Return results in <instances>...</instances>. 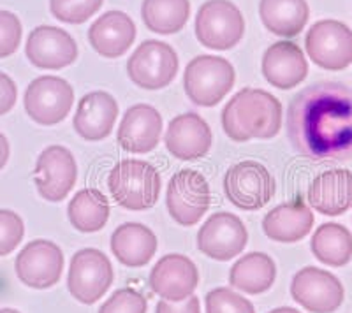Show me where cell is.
Listing matches in <instances>:
<instances>
[{"label":"cell","mask_w":352,"mask_h":313,"mask_svg":"<svg viewBox=\"0 0 352 313\" xmlns=\"http://www.w3.org/2000/svg\"><path fill=\"white\" fill-rule=\"evenodd\" d=\"M9 161V143L8 137L0 132V169L4 167Z\"/></svg>","instance_id":"74e56055"},{"label":"cell","mask_w":352,"mask_h":313,"mask_svg":"<svg viewBox=\"0 0 352 313\" xmlns=\"http://www.w3.org/2000/svg\"><path fill=\"white\" fill-rule=\"evenodd\" d=\"M270 313H301V312H300V310H296V308H291V306H282V308L272 310Z\"/></svg>","instance_id":"f35d334b"},{"label":"cell","mask_w":352,"mask_h":313,"mask_svg":"<svg viewBox=\"0 0 352 313\" xmlns=\"http://www.w3.org/2000/svg\"><path fill=\"white\" fill-rule=\"evenodd\" d=\"M178 73L176 51L160 40L150 39L136 48L127 62V74L136 86L160 90L168 86Z\"/></svg>","instance_id":"9c48e42d"},{"label":"cell","mask_w":352,"mask_h":313,"mask_svg":"<svg viewBox=\"0 0 352 313\" xmlns=\"http://www.w3.org/2000/svg\"><path fill=\"white\" fill-rule=\"evenodd\" d=\"M76 161L65 146H48L37 156L34 181L39 196L46 201L58 202L65 199L76 183Z\"/></svg>","instance_id":"4fadbf2b"},{"label":"cell","mask_w":352,"mask_h":313,"mask_svg":"<svg viewBox=\"0 0 352 313\" xmlns=\"http://www.w3.org/2000/svg\"><path fill=\"white\" fill-rule=\"evenodd\" d=\"M155 313H201V305H199V297L190 296L188 299L180 303H173V301H159L157 305Z\"/></svg>","instance_id":"8d00e7d4"},{"label":"cell","mask_w":352,"mask_h":313,"mask_svg":"<svg viewBox=\"0 0 352 313\" xmlns=\"http://www.w3.org/2000/svg\"><path fill=\"white\" fill-rule=\"evenodd\" d=\"M190 16L188 0H143L141 18L148 30L162 36L180 32Z\"/></svg>","instance_id":"f546056e"},{"label":"cell","mask_w":352,"mask_h":313,"mask_svg":"<svg viewBox=\"0 0 352 313\" xmlns=\"http://www.w3.org/2000/svg\"><path fill=\"white\" fill-rule=\"evenodd\" d=\"M162 136V117L153 106L136 104L125 111L116 139L129 153H148Z\"/></svg>","instance_id":"d6986e66"},{"label":"cell","mask_w":352,"mask_h":313,"mask_svg":"<svg viewBox=\"0 0 352 313\" xmlns=\"http://www.w3.org/2000/svg\"><path fill=\"white\" fill-rule=\"evenodd\" d=\"M259 16L275 36L294 37L307 25L310 9L307 0H261Z\"/></svg>","instance_id":"4316f807"},{"label":"cell","mask_w":352,"mask_h":313,"mask_svg":"<svg viewBox=\"0 0 352 313\" xmlns=\"http://www.w3.org/2000/svg\"><path fill=\"white\" fill-rule=\"evenodd\" d=\"M108 189L118 206L143 211L157 205L160 196V174L150 162L125 159L111 169Z\"/></svg>","instance_id":"3957f363"},{"label":"cell","mask_w":352,"mask_h":313,"mask_svg":"<svg viewBox=\"0 0 352 313\" xmlns=\"http://www.w3.org/2000/svg\"><path fill=\"white\" fill-rule=\"evenodd\" d=\"M102 5V0H50V9L56 20L80 25L92 18Z\"/></svg>","instance_id":"4dcf8cb0"},{"label":"cell","mask_w":352,"mask_h":313,"mask_svg":"<svg viewBox=\"0 0 352 313\" xmlns=\"http://www.w3.org/2000/svg\"><path fill=\"white\" fill-rule=\"evenodd\" d=\"M248 241L247 227L232 213H215L201 225L197 248L210 259L226 262L240 255Z\"/></svg>","instance_id":"5bb4252c"},{"label":"cell","mask_w":352,"mask_h":313,"mask_svg":"<svg viewBox=\"0 0 352 313\" xmlns=\"http://www.w3.org/2000/svg\"><path fill=\"white\" fill-rule=\"evenodd\" d=\"M111 252L129 268H141L153 259L157 252V236L150 227L138 222H127L111 234Z\"/></svg>","instance_id":"d4e9b609"},{"label":"cell","mask_w":352,"mask_h":313,"mask_svg":"<svg viewBox=\"0 0 352 313\" xmlns=\"http://www.w3.org/2000/svg\"><path fill=\"white\" fill-rule=\"evenodd\" d=\"M23 234L25 225L20 215L11 209H0V257L14 252L23 240Z\"/></svg>","instance_id":"d6a6232c"},{"label":"cell","mask_w":352,"mask_h":313,"mask_svg":"<svg viewBox=\"0 0 352 313\" xmlns=\"http://www.w3.org/2000/svg\"><path fill=\"white\" fill-rule=\"evenodd\" d=\"M146 310L148 301L143 294L134 289H120L100 306L99 313H146Z\"/></svg>","instance_id":"836d02e7"},{"label":"cell","mask_w":352,"mask_h":313,"mask_svg":"<svg viewBox=\"0 0 352 313\" xmlns=\"http://www.w3.org/2000/svg\"><path fill=\"white\" fill-rule=\"evenodd\" d=\"M236 80L234 67L222 56L201 55L188 62L184 74L187 97L201 108L219 104Z\"/></svg>","instance_id":"277c9868"},{"label":"cell","mask_w":352,"mask_h":313,"mask_svg":"<svg viewBox=\"0 0 352 313\" xmlns=\"http://www.w3.org/2000/svg\"><path fill=\"white\" fill-rule=\"evenodd\" d=\"M263 74L275 89L291 90L307 78V58L298 45L289 40H278L264 53Z\"/></svg>","instance_id":"ffe728a7"},{"label":"cell","mask_w":352,"mask_h":313,"mask_svg":"<svg viewBox=\"0 0 352 313\" xmlns=\"http://www.w3.org/2000/svg\"><path fill=\"white\" fill-rule=\"evenodd\" d=\"M118 104L108 92H90L78 104L72 127L85 141H100L113 132Z\"/></svg>","instance_id":"7402d4cb"},{"label":"cell","mask_w":352,"mask_h":313,"mask_svg":"<svg viewBox=\"0 0 352 313\" xmlns=\"http://www.w3.org/2000/svg\"><path fill=\"white\" fill-rule=\"evenodd\" d=\"M206 313H256L247 297L240 296L228 287H219L206 294Z\"/></svg>","instance_id":"1f68e13d"},{"label":"cell","mask_w":352,"mask_h":313,"mask_svg":"<svg viewBox=\"0 0 352 313\" xmlns=\"http://www.w3.org/2000/svg\"><path fill=\"white\" fill-rule=\"evenodd\" d=\"M276 266L268 253L250 252L229 271V283L245 294H263L275 283Z\"/></svg>","instance_id":"484cf974"},{"label":"cell","mask_w":352,"mask_h":313,"mask_svg":"<svg viewBox=\"0 0 352 313\" xmlns=\"http://www.w3.org/2000/svg\"><path fill=\"white\" fill-rule=\"evenodd\" d=\"M74 104V90L58 76H41L25 92V111L41 125H56L65 120Z\"/></svg>","instance_id":"7c38bea8"},{"label":"cell","mask_w":352,"mask_h":313,"mask_svg":"<svg viewBox=\"0 0 352 313\" xmlns=\"http://www.w3.org/2000/svg\"><path fill=\"white\" fill-rule=\"evenodd\" d=\"M21 43V23L11 11H0V58L11 56Z\"/></svg>","instance_id":"e575fe53"},{"label":"cell","mask_w":352,"mask_h":313,"mask_svg":"<svg viewBox=\"0 0 352 313\" xmlns=\"http://www.w3.org/2000/svg\"><path fill=\"white\" fill-rule=\"evenodd\" d=\"M305 48L319 67L344 71L352 64V30L342 21H317L308 30Z\"/></svg>","instance_id":"30bf717a"},{"label":"cell","mask_w":352,"mask_h":313,"mask_svg":"<svg viewBox=\"0 0 352 313\" xmlns=\"http://www.w3.org/2000/svg\"><path fill=\"white\" fill-rule=\"evenodd\" d=\"M25 53L30 64L39 69L56 71L71 65L78 58L76 40L65 30L52 25L34 28L27 39Z\"/></svg>","instance_id":"e0dca14e"},{"label":"cell","mask_w":352,"mask_h":313,"mask_svg":"<svg viewBox=\"0 0 352 313\" xmlns=\"http://www.w3.org/2000/svg\"><path fill=\"white\" fill-rule=\"evenodd\" d=\"M243 34V14L229 0H208L197 11L196 37L206 48L224 51L236 46Z\"/></svg>","instance_id":"5b68a950"},{"label":"cell","mask_w":352,"mask_h":313,"mask_svg":"<svg viewBox=\"0 0 352 313\" xmlns=\"http://www.w3.org/2000/svg\"><path fill=\"white\" fill-rule=\"evenodd\" d=\"M0 313H20L18 310H12V308H2L0 310Z\"/></svg>","instance_id":"ab89813d"},{"label":"cell","mask_w":352,"mask_h":313,"mask_svg":"<svg viewBox=\"0 0 352 313\" xmlns=\"http://www.w3.org/2000/svg\"><path fill=\"white\" fill-rule=\"evenodd\" d=\"M164 143L168 152L178 161H197L212 148V129L199 115L185 113L169 121Z\"/></svg>","instance_id":"ac0fdd59"},{"label":"cell","mask_w":352,"mask_h":313,"mask_svg":"<svg viewBox=\"0 0 352 313\" xmlns=\"http://www.w3.org/2000/svg\"><path fill=\"white\" fill-rule=\"evenodd\" d=\"M136 39V25L122 11H108L97 18L88 30L92 48L104 58L125 55Z\"/></svg>","instance_id":"603a6c76"},{"label":"cell","mask_w":352,"mask_h":313,"mask_svg":"<svg viewBox=\"0 0 352 313\" xmlns=\"http://www.w3.org/2000/svg\"><path fill=\"white\" fill-rule=\"evenodd\" d=\"M291 296L307 312L333 313L344 303L345 290L333 273L307 266L292 278Z\"/></svg>","instance_id":"8fae6325"},{"label":"cell","mask_w":352,"mask_h":313,"mask_svg":"<svg viewBox=\"0 0 352 313\" xmlns=\"http://www.w3.org/2000/svg\"><path fill=\"white\" fill-rule=\"evenodd\" d=\"M307 199L320 215L338 217L352 208V173L347 169L320 173L308 187Z\"/></svg>","instance_id":"44dd1931"},{"label":"cell","mask_w":352,"mask_h":313,"mask_svg":"<svg viewBox=\"0 0 352 313\" xmlns=\"http://www.w3.org/2000/svg\"><path fill=\"white\" fill-rule=\"evenodd\" d=\"M18 89L8 74L0 73V117L11 111L16 104Z\"/></svg>","instance_id":"d590c367"},{"label":"cell","mask_w":352,"mask_h":313,"mask_svg":"<svg viewBox=\"0 0 352 313\" xmlns=\"http://www.w3.org/2000/svg\"><path fill=\"white\" fill-rule=\"evenodd\" d=\"M222 127L236 143L275 137L282 129L280 101L266 90H240L222 111Z\"/></svg>","instance_id":"7a4b0ae2"},{"label":"cell","mask_w":352,"mask_h":313,"mask_svg":"<svg viewBox=\"0 0 352 313\" xmlns=\"http://www.w3.org/2000/svg\"><path fill=\"white\" fill-rule=\"evenodd\" d=\"M166 205L176 224L192 227L210 208V185L196 169H182L169 180Z\"/></svg>","instance_id":"ba28073f"},{"label":"cell","mask_w":352,"mask_h":313,"mask_svg":"<svg viewBox=\"0 0 352 313\" xmlns=\"http://www.w3.org/2000/svg\"><path fill=\"white\" fill-rule=\"evenodd\" d=\"M285 127L294 150L310 161H351L352 89L336 81L310 84L292 97Z\"/></svg>","instance_id":"6da1fadb"},{"label":"cell","mask_w":352,"mask_h":313,"mask_svg":"<svg viewBox=\"0 0 352 313\" xmlns=\"http://www.w3.org/2000/svg\"><path fill=\"white\" fill-rule=\"evenodd\" d=\"M275 178L256 161L232 165L224 176V192L231 205L245 211L264 208L275 196Z\"/></svg>","instance_id":"52a82bcc"},{"label":"cell","mask_w":352,"mask_h":313,"mask_svg":"<svg viewBox=\"0 0 352 313\" xmlns=\"http://www.w3.org/2000/svg\"><path fill=\"white\" fill-rule=\"evenodd\" d=\"M310 248L322 264L342 268L352 259V234L340 224H322L314 233Z\"/></svg>","instance_id":"83f0119b"},{"label":"cell","mask_w":352,"mask_h":313,"mask_svg":"<svg viewBox=\"0 0 352 313\" xmlns=\"http://www.w3.org/2000/svg\"><path fill=\"white\" fill-rule=\"evenodd\" d=\"M199 283V271L187 255L169 253L159 259L150 271V287L166 301L180 303L194 296Z\"/></svg>","instance_id":"2e32d148"},{"label":"cell","mask_w":352,"mask_h":313,"mask_svg":"<svg viewBox=\"0 0 352 313\" xmlns=\"http://www.w3.org/2000/svg\"><path fill=\"white\" fill-rule=\"evenodd\" d=\"M64 253L48 240L30 241L16 257V275L27 287L50 289L60 281Z\"/></svg>","instance_id":"9a60e30c"},{"label":"cell","mask_w":352,"mask_h":313,"mask_svg":"<svg viewBox=\"0 0 352 313\" xmlns=\"http://www.w3.org/2000/svg\"><path fill=\"white\" fill-rule=\"evenodd\" d=\"M67 215L80 233H97L108 224L109 202L100 190L83 189L71 199Z\"/></svg>","instance_id":"f1b7e54d"},{"label":"cell","mask_w":352,"mask_h":313,"mask_svg":"<svg viewBox=\"0 0 352 313\" xmlns=\"http://www.w3.org/2000/svg\"><path fill=\"white\" fill-rule=\"evenodd\" d=\"M113 266L104 252L83 248L72 255L67 275L69 292L83 305H94L104 296L113 283Z\"/></svg>","instance_id":"8992f818"},{"label":"cell","mask_w":352,"mask_h":313,"mask_svg":"<svg viewBox=\"0 0 352 313\" xmlns=\"http://www.w3.org/2000/svg\"><path fill=\"white\" fill-rule=\"evenodd\" d=\"M314 213L301 199L276 206L263 218L264 234L278 243H296L314 227Z\"/></svg>","instance_id":"cb8c5ba5"}]
</instances>
